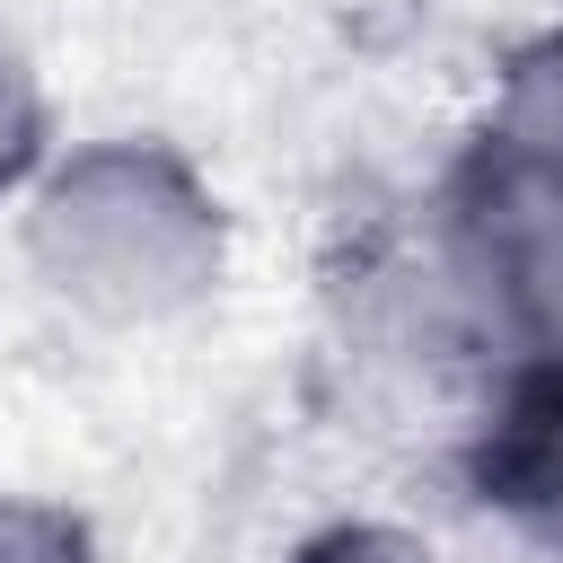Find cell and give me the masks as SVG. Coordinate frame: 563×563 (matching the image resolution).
<instances>
[{
  "label": "cell",
  "mask_w": 563,
  "mask_h": 563,
  "mask_svg": "<svg viewBox=\"0 0 563 563\" xmlns=\"http://www.w3.org/2000/svg\"><path fill=\"white\" fill-rule=\"evenodd\" d=\"M0 563H79V537L35 510H0Z\"/></svg>",
  "instance_id": "obj_3"
},
{
  "label": "cell",
  "mask_w": 563,
  "mask_h": 563,
  "mask_svg": "<svg viewBox=\"0 0 563 563\" xmlns=\"http://www.w3.org/2000/svg\"><path fill=\"white\" fill-rule=\"evenodd\" d=\"M493 484H501V501H510L537 537L563 545V369H545V378L510 405L501 449H493Z\"/></svg>",
  "instance_id": "obj_1"
},
{
  "label": "cell",
  "mask_w": 563,
  "mask_h": 563,
  "mask_svg": "<svg viewBox=\"0 0 563 563\" xmlns=\"http://www.w3.org/2000/svg\"><path fill=\"white\" fill-rule=\"evenodd\" d=\"M26 132H35V97H26V79H18V62L0 44V176L26 158Z\"/></svg>",
  "instance_id": "obj_4"
},
{
  "label": "cell",
  "mask_w": 563,
  "mask_h": 563,
  "mask_svg": "<svg viewBox=\"0 0 563 563\" xmlns=\"http://www.w3.org/2000/svg\"><path fill=\"white\" fill-rule=\"evenodd\" d=\"M510 150L563 185V44L537 53V62L519 70V97H510Z\"/></svg>",
  "instance_id": "obj_2"
},
{
  "label": "cell",
  "mask_w": 563,
  "mask_h": 563,
  "mask_svg": "<svg viewBox=\"0 0 563 563\" xmlns=\"http://www.w3.org/2000/svg\"><path fill=\"white\" fill-rule=\"evenodd\" d=\"M299 563H422L413 545H396V537H334V545H317V554H299Z\"/></svg>",
  "instance_id": "obj_5"
}]
</instances>
